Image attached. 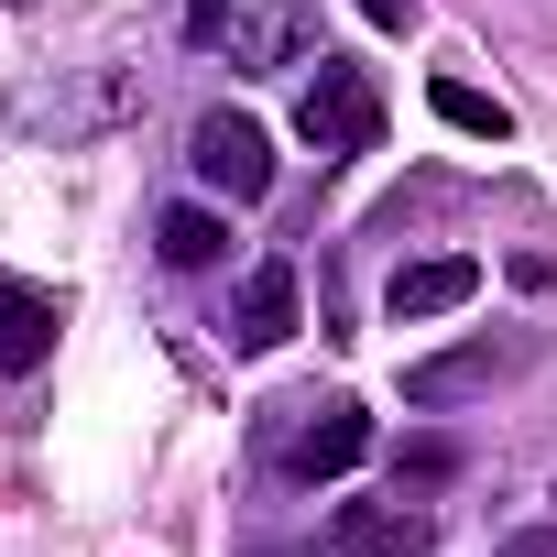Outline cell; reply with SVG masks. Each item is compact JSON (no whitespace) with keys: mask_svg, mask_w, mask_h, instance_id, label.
<instances>
[{"mask_svg":"<svg viewBox=\"0 0 557 557\" xmlns=\"http://www.w3.org/2000/svg\"><path fill=\"white\" fill-rule=\"evenodd\" d=\"M296 132H307V153H372V143H383V99H372V77L339 66V55H318V77L296 88Z\"/></svg>","mask_w":557,"mask_h":557,"instance_id":"6da1fadb","label":"cell"},{"mask_svg":"<svg viewBox=\"0 0 557 557\" xmlns=\"http://www.w3.org/2000/svg\"><path fill=\"white\" fill-rule=\"evenodd\" d=\"M470 296H481V262H470V251H426V262L394 273L383 307H394V318H448V307H470Z\"/></svg>","mask_w":557,"mask_h":557,"instance_id":"52a82bcc","label":"cell"},{"mask_svg":"<svg viewBox=\"0 0 557 557\" xmlns=\"http://www.w3.org/2000/svg\"><path fill=\"white\" fill-rule=\"evenodd\" d=\"M186 34H197V45H219V34H230V0H186Z\"/></svg>","mask_w":557,"mask_h":557,"instance_id":"7c38bea8","label":"cell"},{"mask_svg":"<svg viewBox=\"0 0 557 557\" xmlns=\"http://www.w3.org/2000/svg\"><path fill=\"white\" fill-rule=\"evenodd\" d=\"M361 23H383V34H405V23H416V0H361Z\"/></svg>","mask_w":557,"mask_h":557,"instance_id":"4fadbf2b","label":"cell"},{"mask_svg":"<svg viewBox=\"0 0 557 557\" xmlns=\"http://www.w3.org/2000/svg\"><path fill=\"white\" fill-rule=\"evenodd\" d=\"M426 110H437L448 132H470V143H503V132H513V110H503V99H481L470 77H437V88H426Z\"/></svg>","mask_w":557,"mask_h":557,"instance_id":"30bf717a","label":"cell"},{"mask_svg":"<svg viewBox=\"0 0 557 557\" xmlns=\"http://www.w3.org/2000/svg\"><path fill=\"white\" fill-rule=\"evenodd\" d=\"M186 153H197V186L230 197V208H251V197L273 186V143H262V121H240V110H208Z\"/></svg>","mask_w":557,"mask_h":557,"instance_id":"7a4b0ae2","label":"cell"},{"mask_svg":"<svg viewBox=\"0 0 557 557\" xmlns=\"http://www.w3.org/2000/svg\"><path fill=\"white\" fill-rule=\"evenodd\" d=\"M339 557H426L437 546V513L426 503H339Z\"/></svg>","mask_w":557,"mask_h":557,"instance_id":"3957f363","label":"cell"},{"mask_svg":"<svg viewBox=\"0 0 557 557\" xmlns=\"http://www.w3.org/2000/svg\"><path fill=\"white\" fill-rule=\"evenodd\" d=\"M405 470H416V481H448L459 448H448V437H405Z\"/></svg>","mask_w":557,"mask_h":557,"instance_id":"8fae6325","label":"cell"},{"mask_svg":"<svg viewBox=\"0 0 557 557\" xmlns=\"http://www.w3.org/2000/svg\"><path fill=\"white\" fill-rule=\"evenodd\" d=\"M492 372H503V350H492V339H470V350H437V361H405V405H426V416H437V405H470Z\"/></svg>","mask_w":557,"mask_h":557,"instance_id":"ba28073f","label":"cell"},{"mask_svg":"<svg viewBox=\"0 0 557 557\" xmlns=\"http://www.w3.org/2000/svg\"><path fill=\"white\" fill-rule=\"evenodd\" d=\"M361 459H372V416H361V405H318V416L296 426V448H285L296 481H339V470H361Z\"/></svg>","mask_w":557,"mask_h":557,"instance_id":"277c9868","label":"cell"},{"mask_svg":"<svg viewBox=\"0 0 557 557\" xmlns=\"http://www.w3.org/2000/svg\"><path fill=\"white\" fill-rule=\"evenodd\" d=\"M55 329H66V307H55L45 285H23V273H0V383L34 372V361L55 350Z\"/></svg>","mask_w":557,"mask_h":557,"instance_id":"8992f818","label":"cell"},{"mask_svg":"<svg viewBox=\"0 0 557 557\" xmlns=\"http://www.w3.org/2000/svg\"><path fill=\"white\" fill-rule=\"evenodd\" d=\"M153 251H164L175 273H208V262L230 251V230H219V208H164V219H153Z\"/></svg>","mask_w":557,"mask_h":557,"instance_id":"9c48e42d","label":"cell"},{"mask_svg":"<svg viewBox=\"0 0 557 557\" xmlns=\"http://www.w3.org/2000/svg\"><path fill=\"white\" fill-rule=\"evenodd\" d=\"M285 339H296V262H251L230 307V350H285Z\"/></svg>","mask_w":557,"mask_h":557,"instance_id":"5b68a950","label":"cell"}]
</instances>
